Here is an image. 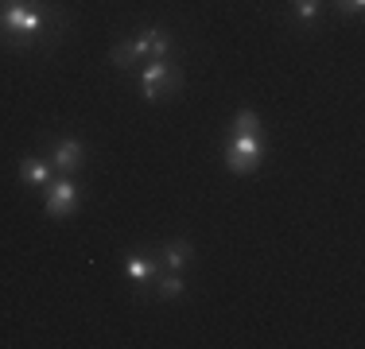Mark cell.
<instances>
[{"label": "cell", "instance_id": "8992f818", "mask_svg": "<svg viewBox=\"0 0 365 349\" xmlns=\"http://www.w3.org/2000/svg\"><path fill=\"white\" fill-rule=\"evenodd\" d=\"M51 152H55L58 171H78V167H82V160H86V152H82L78 140H63V144H55Z\"/></svg>", "mask_w": 365, "mask_h": 349}, {"label": "cell", "instance_id": "7a4b0ae2", "mask_svg": "<svg viewBox=\"0 0 365 349\" xmlns=\"http://www.w3.org/2000/svg\"><path fill=\"white\" fill-rule=\"evenodd\" d=\"M260 155H264L260 132H237V140H233V147L225 152V163H230V171L245 174V171H253L257 163H260Z\"/></svg>", "mask_w": 365, "mask_h": 349}, {"label": "cell", "instance_id": "52a82bcc", "mask_svg": "<svg viewBox=\"0 0 365 349\" xmlns=\"http://www.w3.org/2000/svg\"><path fill=\"white\" fill-rule=\"evenodd\" d=\"M190 256H195V252H190L187 241H171L168 252H163V264H168V272H182V268L190 264Z\"/></svg>", "mask_w": 365, "mask_h": 349}, {"label": "cell", "instance_id": "9c48e42d", "mask_svg": "<svg viewBox=\"0 0 365 349\" xmlns=\"http://www.w3.org/2000/svg\"><path fill=\"white\" fill-rule=\"evenodd\" d=\"M24 182H31V187H47V163H39V160H24Z\"/></svg>", "mask_w": 365, "mask_h": 349}, {"label": "cell", "instance_id": "7c38bea8", "mask_svg": "<svg viewBox=\"0 0 365 349\" xmlns=\"http://www.w3.org/2000/svg\"><path fill=\"white\" fill-rule=\"evenodd\" d=\"M233 125H237V132H260V120H257V113H237V120H233Z\"/></svg>", "mask_w": 365, "mask_h": 349}, {"label": "cell", "instance_id": "8fae6325", "mask_svg": "<svg viewBox=\"0 0 365 349\" xmlns=\"http://www.w3.org/2000/svg\"><path fill=\"white\" fill-rule=\"evenodd\" d=\"M113 63L128 70V66L136 63V47H133V43H117V47H113Z\"/></svg>", "mask_w": 365, "mask_h": 349}, {"label": "cell", "instance_id": "277c9868", "mask_svg": "<svg viewBox=\"0 0 365 349\" xmlns=\"http://www.w3.org/2000/svg\"><path fill=\"white\" fill-rule=\"evenodd\" d=\"M74 202H78V182H71V179L51 182V194H47V214L51 217H66L74 209Z\"/></svg>", "mask_w": 365, "mask_h": 349}, {"label": "cell", "instance_id": "ba28073f", "mask_svg": "<svg viewBox=\"0 0 365 349\" xmlns=\"http://www.w3.org/2000/svg\"><path fill=\"white\" fill-rule=\"evenodd\" d=\"M128 279H133L136 287H148L155 279V264H148L144 256H133L128 260Z\"/></svg>", "mask_w": 365, "mask_h": 349}, {"label": "cell", "instance_id": "5bb4252c", "mask_svg": "<svg viewBox=\"0 0 365 349\" xmlns=\"http://www.w3.org/2000/svg\"><path fill=\"white\" fill-rule=\"evenodd\" d=\"M338 8H342V12H361V4L365 0H334Z\"/></svg>", "mask_w": 365, "mask_h": 349}, {"label": "cell", "instance_id": "30bf717a", "mask_svg": "<svg viewBox=\"0 0 365 349\" xmlns=\"http://www.w3.org/2000/svg\"><path fill=\"white\" fill-rule=\"evenodd\" d=\"M155 287H160L163 299H171V295H179V291H182V276H179V272H168V276L155 272Z\"/></svg>", "mask_w": 365, "mask_h": 349}, {"label": "cell", "instance_id": "4fadbf2b", "mask_svg": "<svg viewBox=\"0 0 365 349\" xmlns=\"http://www.w3.org/2000/svg\"><path fill=\"white\" fill-rule=\"evenodd\" d=\"M319 8H323V0H295V12H299V20H315Z\"/></svg>", "mask_w": 365, "mask_h": 349}, {"label": "cell", "instance_id": "6da1fadb", "mask_svg": "<svg viewBox=\"0 0 365 349\" xmlns=\"http://www.w3.org/2000/svg\"><path fill=\"white\" fill-rule=\"evenodd\" d=\"M47 31V8L39 0H4L0 12V39L20 47V43H36Z\"/></svg>", "mask_w": 365, "mask_h": 349}, {"label": "cell", "instance_id": "3957f363", "mask_svg": "<svg viewBox=\"0 0 365 349\" xmlns=\"http://www.w3.org/2000/svg\"><path fill=\"white\" fill-rule=\"evenodd\" d=\"M175 90H179V74L171 70L168 58H155V63H148V70H144V98H148V101L171 98Z\"/></svg>", "mask_w": 365, "mask_h": 349}, {"label": "cell", "instance_id": "5b68a950", "mask_svg": "<svg viewBox=\"0 0 365 349\" xmlns=\"http://www.w3.org/2000/svg\"><path fill=\"white\" fill-rule=\"evenodd\" d=\"M133 47H136V58H148V63H155V58H168L171 39H168V31L148 28V31H140V39H136Z\"/></svg>", "mask_w": 365, "mask_h": 349}]
</instances>
